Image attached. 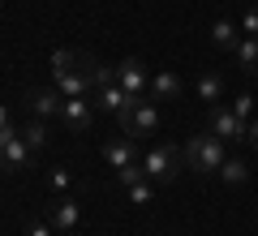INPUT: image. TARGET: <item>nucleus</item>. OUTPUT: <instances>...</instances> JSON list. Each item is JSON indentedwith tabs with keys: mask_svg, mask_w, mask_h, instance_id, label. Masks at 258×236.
<instances>
[{
	"mask_svg": "<svg viewBox=\"0 0 258 236\" xmlns=\"http://www.w3.org/2000/svg\"><path fill=\"white\" fill-rule=\"evenodd\" d=\"M95 73H99V60H95L91 52H74V47L52 52V77H56V86H60L64 99L86 95L95 86Z\"/></svg>",
	"mask_w": 258,
	"mask_h": 236,
	"instance_id": "1",
	"label": "nucleus"
},
{
	"mask_svg": "<svg viewBox=\"0 0 258 236\" xmlns=\"http://www.w3.org/2000/svg\"><path fill=\"white\" fill-rule=\"evenodd\" d=\"M224 146H228V142H220L211 129H207V133H194L189 142H185V150H181L185 154V168L198 172V176H215V172H220V164L228 159Z\"/></svg>",
	"mask_w": 258,
	"mask_h": 236,
	"instance_id": "2",
	"label": "nucleus"
},
{
	"mask_svg": "<svg viewBox=\"0 0 258 236\" xmlns=\"http://www.w3.org/2000/svg\"><path fill=\"white\" fill-rule=\"evenodd\" d=\"M181 164H185V154H181V146H151L147 150V159H142V168H147V181L151 185H172L176 181V172H181Z\"/></svg>",
	"mask_w": 258,
	"mask_h": 236,
	"instance_id": "3",
	"label": "nucleus"
},
{
	"mask_svg": "<svg viewBox=\"0 0 258 236\" xmlns=\"http://www.w3.org/2000/svg\"><path fill=\"white\" fill-rule=\"evenodd\" d=\"M207 129H211L220 142H249V120H241L232 108L224 103H211L207 108Z\"/></svg>",
	"mask_w": 258,
	"mask_h": 236,
	"instance_id": "4",
	"label": "nucleus"
},
{
	"mask_svg": "<svg viewBox=\"0 0 258 236\" xmlns=\"http://www.w3.org/2000/svg\"><path fill=\"white\" fill-rule=\"evenodd\" d=\"M116 120H120V133L134 137V142H138V137H151L159 129V103L142 99V103H134V108H129L125 116H116Z\"/></svg>",
	"mask_w": 258,
	"mask_h": 236,
	"instance_id": "5",
	"label": "nucleus"
},
{
	"mask_svg": "<svg viewBox=\"0 0 258 236\" xmlns=\"http://www.w3.org/2000/svg\"><path fill=\"white\" fill-rule=\"evenodd\" d=\"M35 150L22 142V129H0V172H26Z\"/></svg>",
	"mask_w": 258,
	"mask_h": 236,
	"instance_id": "6",
	"label": "nucleus"
},
{
	"mask_svg": "<svg viewBox=\"0 0 258 236\" xmlns=\"http://www.w3.org/2000/svg\"><path fill=\"white\" fill-rule=\"evenodd\" d=\"M26 103H30V112H35V120H56L64 112L60 86H35V91L26 95Z\"/></svg>",
	"mask_w": 258,
	"mask_h": 236,
	"instance_id": "7",
	"label": "nucleus"
},
{
	"mask_svg": "<svg viewBox=\"0 0 258 236\" xmlns=\"http://www.w3.org/2000/svg\"><path fill=\"white\" fill-rule=\"evenodd\" d=\"M60 120H64V129H69V133H86V129L95 125V99H86V95H74V99H64Z\"/></svg>",
	"mask_w": 258,
	"mask_h": 236,
	"instance_id": "8",
	"label": "nucleus"
},
{
	"mask_svg": "<svg viewBox=\"0 0 258 236\" xmlns=\"http://www.w3.org/2000/svg\"><path fill=\"white\" fill-rule=\"evenodd\" d=\"M134 103H142V99H134V95H125L120 91V82H103V86H95V108H103V112H112V116H125Z\"/></svg>",
	"mask_w": 258,
	"mask_h": 236,
	"instance_id": "9",
	"label": "nucleus"
},
{
	"mask_svg": "<svg viewBox=\"0 0 258 236\" xmlns=\"http://www.w3.org/2000/svg\"><path fill=\"white\" fill-rule=\"evenodd\" d=\"M116 82H120V91L125 95H134V99H142V91H147V64L142 60H120L116 64Z\"/></svg>",
	"mask_w": 258,
	"mask_h": 236,
	"instance_id": "10",
	"label": "nucleus"
},
{
	"mask_svg": "<svg viewBox=\"0 0 258 236\" xmlns=\"http://www.w3.org/2000/svg\"><path fill=\"white\" fill-rule=\"evenodd\" d=\"M103 159H108L112 164V172H116V168H129V164H138V142H134V137H112V142H103Z\"/></svg>",
	"mask_w": 258,
	"mask_h": 236,
	"instance_id": "11",
	"label": "nucleus"
},
{
	"mask_svg": "<svg viewBox=\"0 0 258 236\" xmlns=\"http://www.w3.org/2000/svg\"><path fill=\"white\" fill-rule=\"evenodd\" d=\"M78 219H82V210H78L74 198H56L52 206H47V223H52L56 232H74Z\"/></svg>",
	"mask_w": 258,
	"mask_h": 236,
	"instance_id": "12",
	"label": "nucleus"
},
{
	"mask_svg": "<svg viewBox=\"0 0 258 236\" xmlns=\"http://www.w3.org/2000/svg\"><path fill=\"white\" fill-rule=\"evenodd\" d=\"M176 95H181V77H176V73H155V77H151V99L155 103H172Z\"/></svg>",
	"mask_w": 258,
	"mask_h": 236,
	"instance_id": "13",
	"label": "nucleus"
},
{
	"mask_svg": "<svg viewBox=\"0 0 258 236\" xmlns=\"http://www.w3.org/2000/svg\"><path fill=\"white\" fill-rule=\"evenodd\" d=\"M194 91H198V99H203V103H220V95H224V77L207 69V73H198Z\"/></svg>",
	"mask_w": 258,
	"mask_h": 236,
	"instance_id": "14",
	"label": "nucleus"
},
{
	"mask_svg": "<svg viewBox=\"0 0 258 236\" xmlns=\"http://www.w3.org/2000/svg\"><path fill=\"white\" fill-rule=\"evenodd\" d=\"M237 64H241V73H249V77H258V39H241L237 43Z\"/></svg>",
	"mask_w": 258,
	"mask_h": 236,
	"instance_id": "15",
	"label": "nucleus"
},
{
	"mask_svg": "<svg viewBox=\"0 0 258 236\" xmlns=\"http://www.w3.org/2000/svg\"><path fill=\"white\" fill-rule=\"evenodd\" d=\"M22 142L30 146V150H47V142H52V133H47V120H30L26 129H22Z\"/></svg>",
	"mask_w": 258,
	"mask_h": 236,
	"instance_id": "16",
	"label": "nucleus"
},
{
	"mask_svg": "<svg viewBox=\"0 0 258 236\" xmlns=\"http://www.w3.org/2000/svg\"><path fill=\"white\" fill-rule=\"evenodd\" d=\"M211 43L224 47V52H237V43H241L237 26H232V22H215V26H211Z\"/></svg>",
	"mask_w": 258,
	"mask_h": 236,
	"instance_id": "17",
	"label": "nucleus"
},
{
	"mask_svg": "<svg viewBox=\"0 0 258 236\" xmlns=\"http://www.w3.org/2000/svg\"><path fill=\"white\" fill-rule=\"evenodd\" d=\"M215 176H220L224 185H245V181H249V168L241 164V159H224V164H220V172H215Z\"/></svg>",
	"mask_w": 258,
	"mask_h": 236,
	"instance_id": "18",
	"label": "nucleus"
},
{
	"mask_svg": "<svg viewBox=\"0 0 258 236\" xmlns=\"http://www.w3.org/2000/svg\"><path fill=\"white\" fill-rule=\"evenodd\" d=\"M116 181H120V185H125V189H129V185H138V181H147V168H142V164H129V168H116Z\"/></svg>",
	"mask_w": 258,
	"mask_h": 236,
	"instance_id": "19",
	"label": "nucleus"
},
{
	"mask_svg": "<svg viewBox=\"0 0 258 236\" xmlns=\"http://www.w3.org/2000/svg\"><path fill=\"white\" fill-rule=\"evenodd\" d=\"M129 202H134V206H147V202H151V181L129 185Z\"/></svg>",
	"mask_w": 258,
	"mask_h": 236,
	"instance_id": "20",
	"label": "nucleus"
},
{
	"mask_svg": "<svg viewBox=\"0 0 258 236\" xmlns=\"http://www.w3.org/2000/svg\"><path fill=\"white\" fill-rule=\"evenodd\" d=\"M232 112H237L241 120H254V99H249V95H241V99H232Z\"/></svg>",
	"mask_w": 258,
	"mask_h": 236,
	"instance_id": "21",
	"label": "nucleus"
},
{
	"mask_svg": "<svg viewBox=\"0 0 258 236\" xmlns=\"http://www.w3.org/2000/svg\"><path fill=\"white\" fill-rule=\"evenodd\" d=\"M241 30H245V39H258V9H245V18H241Z\"/></svg>",
	"mask_w": 258,
	"mask_h": 236,
	"instance_id": "22",
	"label": "nucleus"
},
{
	"mask_svg": "<svg viewBox=\"0 0 258 236\" xmlns=\"http://www.w3.org/2000/svg\"><path fill=\"white\" fill-rule=\"evenodd\" d=\"M52 232H56L52 223H43V219H30V223H26V232H22V236H52Z\"/></svg>",
	"mask_w": 258,
	"mask_h": 236,
	"instance_id": "23",
	"label": "nucleus"
},
{
	"mask_svg": "<svg viewBox=\"0 0 258 236\" xmlns=\"http://www.w3.org/2000/svg\"><path fill=\"white\" fill-rule=\"evenodd\" d=\"M52 185H56V189H64V185H69V172H64V168H56V172H52Z\"/></svg>",
	"mask_w": 258,
	"mask_h": 236,
	"instance_id": "24",
	"label": "nucleus"
},
{
	"mask_svg": "<svg viewBox=\"0 0 258 236\" xmlns=\"http://www.w3.org/2000/svg\"><path fill=\"white\" fill-rule=\"evenodd\" d=\"M249 142H254V150H258V116L249 120Z\"/></svg>",
	"mask_w": 258,
	"mask_h": 236,
	"instance_id": "25",
	"label": "nucleus"
},
{
	"mask_svg": "<svg viewBox=\"0 0 258 236\" xmlns=\"http://www.w3.org/2000/svg\"><path fill=\"white\" fill-rule=\"evenodd\" d=\"M0 129H9V112L5 108H0Z\"/></svg>",
	"mask_w": 258,
	"mask_h": 236,
	"instance_id": "26",
	"label": "nucleus"
}]
</instances>
